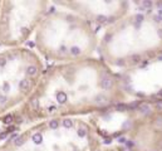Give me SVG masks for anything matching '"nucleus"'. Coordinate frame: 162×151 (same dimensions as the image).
Instances as JSON below:
<instances>
[{"mask_svg": "<svg viewBox=\"0 0 162 151\" xmlns=\"http://www.w3.org/2000/svg\"><path fill=\"white\" fill-rule=\"evenodd\" d=\"M34 50L52 64L94 58L98 50V30L82 16L54 3L33 37Z\"/></svg>", "mask_w": 162, "mask_h": 151, "instance_id": "20e7f679", "label": "nucleus"}, {"mask_svg": "<svg viewBox=\"0 0 162 151\" xmlns=\"http://www.w3.org/2000/svg\"><path fill=\"white\" fill-rule=\"evenodd\" d=\"M54 4L82 16L96 29H106L132 12V4L127 2H54Z\"/></svg>", "mask_w": 162, "mask_h": 151, "instance_id": "6e6552de", "label": "nucleus"}, {"mask_svg": "<svg viewBox=\"0 0 162 151\" xmlns=\"http://www.w3.org/2000/svg\"><path fill=\"white\" fill-rule=\"evenodd\" d=\"M0 6H2V2H0Z\"/></svg>", "mask_w": 162, "mask_h": 151, "instance_id": "1a4fd4ad", "label": "nucleus"}, {"mask_svg": "<svg viewBox=\"0 0 162 151\" xmlns=\"http://www.w3.org/2000/svg\"><path fill=\"white\" fill-rule=\"evenodd\" d=\"M0 151H104V146L89 117H78L27 126L0 141Z\"/></svg>", "mask_w": 162, "mask_h": 151, "instance_id": "39448f33", "label": "nucleus"}, {"mask_svg": "<svg viewBox=\"0 0 162 151\" xmlns=\"http://www.w3.org/2000/svg\"><path fill=\"white\" fill-rule=\"evenodd\" d=\"M132 97L122 73L98 57L50 64L28 99L0 120V141L40 121L104 113L132 102Z\"/></svg>", "mask_w": 162, "mask_h": 151, "instance_id": "f257e3e1", "label": "nucleus"}, {"mask_svg": "<svg viewBox=\"0 0 162 151\" xmlns=\"http://www.w3.org/2000/svg\"><path fill=\"white\" fill-rule=\"evenodd\" d=\"M44 69L43 59L30 48L0 50V120L28 99Z\"/></svg>", "mask_w": 162, "mask_h": 151, "instance_id": "423d86ee", "label": "nucleus"}, {"mask_svg": "<svg viewBox=\"0 0 162 151\" xmlns=\"http://www.w3.org/2000/svg\"><path fill=\"white\" fill-rule=\"evenodd\" d=\"M98 58L113 71H133L162 58V15L137 9L99 35Z\"/></svg>", "mask_w": 162, "mask_h": 151, "instance_id": "f03ea898", "label": "nucleus"}, {"mask_svg": "<svg viewBox=\"0 0 162 151\" xmlns=\"http://www.w3.org/2000/svg\"><path fill=\"white\" fill-rule=\"evenodd\" d=\"M52 3L8 0L0 6V47L4 49L24 47L34 37Z\"/></svg>", "mask_w": 162, "mask_h": 151, "instance_id": "0eeeda50", "label": "nucleus"}, {"mask_svg": "<svg viewBox=\"0 0 162 151\" xmlns=\"http://www.w3.org/2000/svg\"><path fill=\"white\" fill-rule=\"evenodd\" d=\"M104 151H162V98H148L91 116Z\"/></svg>", "mask_w": 162, "mask_h": 151, "instance_id": "7ed1b4c3", "label": "nucleus"}]
</instances>
